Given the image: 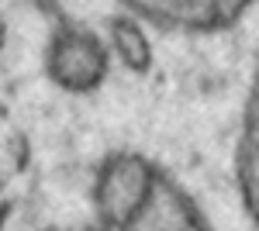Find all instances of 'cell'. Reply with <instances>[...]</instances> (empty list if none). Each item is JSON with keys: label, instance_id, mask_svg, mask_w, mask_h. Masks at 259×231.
Masks as SVG:
<instances>
[{"label": "cell", "instance_id": "obj_1", "mask_svg": "<svg viewBox=\"0 0 259 231\" xmlns=\"http://www.w3.org/2000/svg\"><path fill=\"white\" fill-rule=\"evenodd\" d=\"M94 200L100 231H214L173 176L135 152L104 159Z\"/></svg>", "mask_w": 259, "mask_h": 231}, {"label": "cell", "instance_id": "obj_2", "mask_svg": "<svg viewBox=\"0 0 259 231\" xmlns=\"http://www.w3.org/2000/svg\"><path fill=\"white\" fill-rule=\"evenodd\" d=\"M132 14L152 28L180 35H214L239 24L256 0H121Z\"/></svg>", "mask_w": 259, "mask_h": 231}, {"label": "cell", "instance_id": "obj_3", "mask_svg": "<svg viewBox=\"0 0 259 231\" xmlns=\"http://www.w3.org/2000/svg\"><path fill=\"white\" fill-rule=\"evenodd\" d=\"M235 179H239V197L245 214L259 228V69L252 76L245 111H242L239 128V149H235Z\"/></svg>", "mask_w": 259, "mask_h": 231}, {"label": "cell", "instance_id": "obj_4", "mask_svg": "<svg viewBox=\"0 0 259 231\" xmlns=\"http://www.w3.org/2000/svg\"><path fill=\"white\" fill-rule=\"evenodd\" d=\"M24 169H28V138L14 114L0 104V217L18 200Z\"/></svg>", "mask_w": 259, "mask_h": 231}]
</instances>
